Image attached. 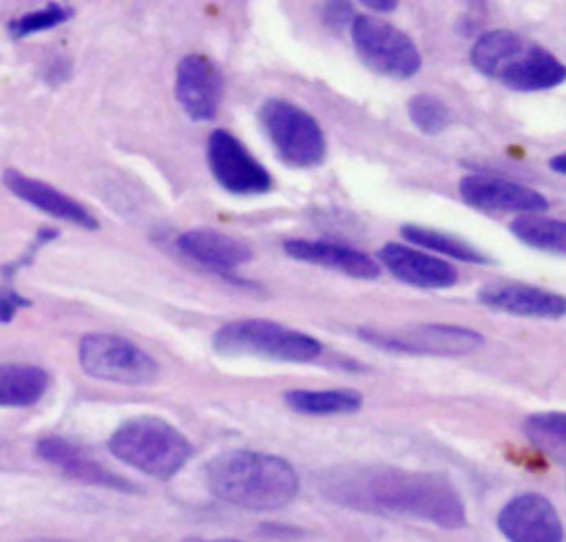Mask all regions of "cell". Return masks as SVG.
I'll list each match as a JSON object with an SVG mask.
<instances>
[{
  "label": "cell",
  "mask_w": 566,
  "mask_h": 542,
  "mask_svg": "<svg viewBox=\"0 0 566 542\" xmlns=\"http://www.w3.org/2000/svg\"><path fill=\"white\" fill-rule=\"evenodd\" d=\"M80 367L97 378L119 385H148L157 378V361L128 338L93 332L80 338Z\"/></svg>",
  "instance_id": "cell-7"
},
{
  "label": "cell",
  "mask_w": 566,
  "mask_h": 542,
  "mask_svg": "<svg viewBox=\"0 0 566 542\" xmlns=\"http://www.w3.org/2000/svg\"><path fill=\"white\" fill-rule=\"evenodd\" d=\"M177 248L192 261L219 272H230L252 259V250L245 241L208 228L181 232Z\"/></svg>",
  "instance_id": "cell-19"
},
{
  "label": "cell",
  "mask_w": 566,
  "mask_h": 542,
  "mask_svg": "<svg viewBox=\"0 0 566 542\" xmlns=\"http://www.w3.org/2000/svg\"><path fill=\"white\" fill-rule=\"evenodd\" d=\"M349 29L354 49L369 71L394 80H407L420 71L418 46L394 24L374 15H356Z\"/></svg>",
  "instance_id": "cell-8"
},
{
  "label": "cell",
  "mask_w": 566,
  "mask_h": 542,
  "mask_svg": "<svg viewBox=\"0 0 566 542\" xmlns=\"http://www.w3.org/2000/svg\"><path fill=\"white\" fill-rule=\"evenodd\" d=\"M497 529L509 542H562L564 527L553 502L539 493H522L504 504Z\"/></svg>",
  "instance_id": "cell-13"
},
{
  "label": "cell",
  "mask_w": 566,
  "mask_h": 542,
  "mask_svg": "<svg viewBox=\"0 0 566 542\" xmlns=\"http://www.w3.org/2000/svg\"><path fill=\"white\" fill-rule=\"evenodd\" d=\"M186 542H241V540H234V538H214V540H201V538H192V540H186Z\"/></svg>",
  "instance_id": "cell-32"
},
{
  "label": "cell",
  "mask_w": 566,
  "mask_h": 542,
  "mask_svg": "<svg viewBox=\"0 0 566 542\" xmlns=\"http://www.w3.org/2000/svg\"><path fill=\"white\" fill-rule=\"evenodd\" d=\"M206 159L217 184L232 195H263L274 186L265 166L226 128L208 135Z\"/></svg>",
  "instance_id": "cell-10"
},
{
  "label": "cell",
  "mask_w": 566,
  "mask_h": 542,
  "mask_svg": "<svg viewBox=\"0 0 566 542\" xmlns=\"http://www.w3.org/2000/svg\"><path fill=\"white\" fill-rule=\"evenodd\" d=\"M363 4L374 11H394L398 7L396 0H363Z\"/></svg>",
  "instance_id": "cell-30"
},
{
  "label": "cell",
  "mask_w": 566,
  "mask_h": 542,
  "mask_svg": "<svg viewBox=\"0 0 566 542\" xmlns=\"http://www.w3.org/2000/svg\"><path fill=\"white\" fill-rule=\"evenodd\" d=\"M378 259L389 274L413 288L444 290L458 281V272L449 261L402 243H385L378 250Z\"/></svg>",
  "instance_id": "cell-16"
},
{
  "label": "cell",
  "mask_w": 566,
  "mask_h": 542,
  "mask_svg": "<svg viewBox=\"0 0 566 542\" xmlns=\"http://www.w3.org/2000/svg\"><path fill=\"white\" fill-rule=\"evenodd\" d=\"M73 18V9L66 7V4H57V2H51L42 9H35V11H27L22 13L20 18L11 20L7 24V31L13 40H22V38H29L33 33H42V31H49V29H55L60 24H64L66 20Z\"/></svg>",
  "instance_id": "cell-25"
},
{
  "label": "cell",
  "mask_w": 566,
  "mask_h": 542,
  "mask_svg": "<svg viewBox=\"0 0 566 542\" xmlns=\"http://www.w3.org/2000/svg\"><path fill=\"white\" fill-rule=\"evenodd\" d=\"M283 250L290 259L305 261L312 265H321L327 270L343 272L354 279H376L380 274L378 263L349 246L332 243V241H312V239H287L283 243Z\"/></svg>",
  "instance_id": "cell-18"
},
{
  "label": "cell",
  "mask_w": 566,
  "mask_h": 542,
  "mask_svg": "<svg viewBox=\"0 0 566 542\" xmlns=\"http://www.w3.org/2000/svg\"><path fill=\"white\" fill-rule=\"evenodd\" d=\"M259 122L285 164L310 168L325 159L327 142L318 122L290 100L268 97L259 108Z\"/></svg>",
  "instance_id": "cell-6"
},
{
  "label": "cell",
  "mask_w": 566,
  "mask_h": 542,
  "mask_svg": "<svg viewBox=\"0 0 566 542\" xmlns=\"http://www.w3.org/2000/svg\"><path fill=\"white\" fill-rule=\"evenodd\" d=\"M548 168L555 170V173H559V175H564V173H566V155H564V153L553 155V157L548 159Z\"/></svg>",
  "instance_id": "cell-31"
},
{
  "label": "cell",
  "mask_w": 566,
  "mask_h": 542,
  "mask_svg": "<svg viewBox=\"0 0 566 542\" xmlns=\"http://www.w3.org/2000/svg\"><path fill=\"white\" fill-rule=\"evenodd\" d=\"M212 350L221 356H254L276 363H310L323 352L314 336L268 319L223 323L212 336Z\"/></svg>",
  "instance_id": "cell-5"
},
{
  "label": "cell",
  "mask_w": 566,
  "mask_h": 542,
  "mask_svg": "<svg viewBox=\"0 0 566 542\" xmlns=\"http://www.w3.org/2000/svg\"><path fill=\"white\" fill-rule=\"evenodd\" d=\"M400 234L409 243H413L422 250H431V252H438V254H444V257H451V259H460L464 263H491V257H486L482 250L467 243L464 239L440 232V230H433V228H427V226L405 223L400 228Z\"/></svg>",
  "instance_id": "cell-22"
},
{
  "label": "cell",
  "mask_w": 566,
  "mask_h": 542,
  "mask_svg": "<svg viewBox=\"0 0 566 542\" xmlns=\"http://www.w3.org/2000/svg\"><path fill=\"white\" fill-rule=\"evenodd\" d=\"M407 113L413 126L424 135H438L451 124L449 106L431 93H418L407 102Z\"/></svg>",
  "instance_id": "cell-26"
},
{
  "label": "cell",
  "mask_w": 566,
  "mask_h": 542,
  "mask_svg": "<svg viewBox=\"0 0 566 542\" xmlns=\"http://www.w3.org/2000/svg\"><path fill=\"white\" fill-rule=\"evenodd\" d=\"M51 376L31 363L0 365V407H31L49 389Z\"/></svg>",
  "instance_id": "cell-20"
},
{
  "label": "cell",
  "mask_w": 566,
  "mask_h": 542,
  "mask_svg": "<svg viewBox=\"0 0 566 542\" xmlns=\"http://www.w3.org/2000/svg\"><path fill=\"white\" fill-rule=\"evenodd\" d=\"M2 181L18 199L27 201L29 206L38 208L40 212H44L53 219L69 221V223H75L86 230H95L99 226L95 215L86 206H82L77 199L69 197L66 192L53 188L51 184H46L42 179L29 177L15 168H7L2 173Z\"/></svg>",
  "instance_id": "cell-15"
},
{
  "label": "cell",
  "mask_w": 566,
  "mask_h": 542,
  "mask_svg": "<svg viewBox=\"0 0 566 542\" xmlns=\"http://www.w3.org/2000/svg\"><path fill=\"white\" fill-rule=\"evenodd\" d=\"M323 18L329 27H345V24H352L354 22V4L349 2H327L325 4V11H323Z\"/></svg>",
  "instance_id": "cell-29"
},
{
  "label": "cell",
  "mask_w": 566,
  "mask_h": 542,
  "mask_svg": "<svg viewBox=\"0 0 566 542\" xmlns=\"http://www.w3.org/2000/svg\"><path fill=\"white\" fill-rule=\"evenodd\" d=\"M111 454L128 467L168 480L192 456V442L159 416H135L124 420L108 438Z\"/></svg>",
  "instance_id": "cell-4"
},
{
  "label": "cell",
  "mask_w": 566,
  "mask_h": 542,
  "mask_svg": "<svg viewBox=\"0 0 566 542\" xmlns=\"http://www.w3.org/2000/svg\"><path fill=\"white\" fill-rule=\"evenodd\" d=\"M325 493L365 513L409 515L449 531L467 524L462 496L442 473L400 467L338 469L327 476Z\"/></svg>",
  "instance_id": "cell-1"
},
{
  "label": "cell",
  "mask_w": 566,
  "mask_h": 542,
  "mask_svg": "<svg viewBox=\"0 0 566 542\" xmlns=\"http://www.w3.org/2000/svg\"><path fill=\"white\" fill-rule=\"evenodd\" d=\"M509 230L517 241H522L528 248L557 257L566 252V223L562 219L522 215L511 221Z\"/></svg>",
  "instance_id": "cell-23"
},
{
  "label": "cell",
  "mask_w": 566,
  "mask_h": 542,
  "mask_svg": "<svg viewBox=\"0 0 566 542\" xmlns=\"http://www.w3.org/2000/svg\"><path fill=\"white\" fill-rule=\"evenodd\" d=\"M358 336L365 338L369 345L418 356H462L484 343V336L480 332L453 323H424L391 332L363 327L358 330Z\"/></svg>",
  "instance_id": "cell-9"
},
{
  "label": "cell",
  "mask_w": 566,
  "mask_h": 542,
  "mask_svg": "<svg viewBox=\"0 0 566 542\" xmlns=\"http://www.w3.org/2000/svg\"><path fill=\"white\" fill-rule=\"evenodd\" d=\"M31 301L22 294H18L13 288L9 285H0V323H11L15 312L20 308H29Z\"/></svg>",
  "instance_id": "cell-28"
},
{
  "label": "cell",
  "mask_w": 566,
  "mask_h": 542,
  "mask_svg": "<svg viewBox=\"0 0 566 542\" xmlns=\"http://www.w3.org/2000/svg\"><path fill=\"white\" fill-rule=\"evenodd\" d=\"M524 436L553 460H566V416L562 411H537L526 416Z\"/></svg>",
  "instance_id": "cell-24"
},
{
  "label": "cell",
  "mask_w": 566,
  "mask_h": 542,
  "mask_svg": "<svg viewBox=\"0 0 566 542\" xmlns=\"http://www.w3.org/2000/svg\"><path fill=\"white\" fill-rule=\"evenodd\" d=\"M175 97L190 119H212L223 97V75L219 66L201 53L184 55L175 71Z\"/></svg>",
  "instance_id": "cell-11"
},
{
  "label": "cell",
  "mask_w": 566,
  "mask_h": 542,
  "mask_svg": "<svg viewBox=\"0 0 566 542\" xmlns=\"http://www.w3.org/2000/svg\"><path fill=\"white\" fill-rule=\"evenodd\" d=\"M458 192L464 204L486 212L537 215L548 208V199L542 192L486 173H473L462 177L458 184Z\"/></svg>",
  "instance_id": "cell-12"
},
{
  "label": "cell",
  "mask_w": 566,
  "mask_h": 542,
  "mask_svg": "<svg viewBox=\"0 0 566 542\" xmlns=\"http://www.w3.org/2000/svg\"><path fill=\"white\" fill-rule=\"evenodd\" d=\"M471 64L513 91H546L564 82V64L542 44L509 31L491 29L471 46Z\"/></svg>",
  "instance_id": "cell-3"
},
{
  "label": "cell",
  "mask_w": 566,
  "mask_h": 542,
  "mask_svg": "<svg viewBox=\"0 0 566 542\" xmlns=\"http://www.w3.org/2000/svg\"><path fill=\"white\" fill-rule=\"evenodd\" d=\"M290 409L305 416H343L363 407L356 389H290L283 394Z\"/></svg>",
  "instance_id": "cell-21"
},
{
  "label": "cell",
  "mask_w": 566,
  "mask_h": 542,
  "mask_svg": "<svg viewBox=\"0 0 566 542\" xmlns=\"http://www.w3.org/2000/svg\"><path fill=\"white\" fill-rule=\"evenodd\" d=\"M206 482L214 498L248 511H276L298 491L294 467L272 454L230 449L206 465Z\"/></svg>",
  "instance_id": "cell-2"
},
{
  "label": "cell",
  "mask_w": 566,
  "mask_h": 542,
  "mask_svg": "<svg viewBox=\"0 0 566 542\" xmlns=\"http://www.w3.org/2000/svg\"><path fill=\"white\" fill-rule=\"evenodd\" d=\"M478 301L491 310L515 314V316H537V319H562L566 314V299L557 292H548L522 283L489 285L478 292Z\"/></svg>",
  "instance_id": "cell-17"
},
{
  "label": "cell",
  "mask_w": 566,
  "mask_h": 542,
  "mask_svg": "<svg viewBox=\"0 0 566 542\" xmlns=\"http://www.w3.org/2000/svg\"><path fill=\"white\" fill-rule=\"evenodd\" d=\"M57 237V230H53V228H40L38 232H35V237H33V241H31V246L22 252V257L20 259H15L13 263H9V265H2L0 268V272H2V277L4 279H11L13 274H15V270L18 268H22V265H29L31 261H33V257H35V252L44 246V243H49V241H53Z\"/></svg>",
  "instance_id": "cell-27"
},
{
  "label": "cell",
  "mask_w": 566,
  "mask_h": 542,
  "mask_svg": "<svg viewBox=\"0 0 566 542\" xmlns=\"http://www.w3.org/2000/svg\"><path fill=\"white\" fill-rule=\"evenodd\" d=\"M35 454L44 462L60 469L64 476L80 480L84 484L115 489V491H137V487L130 480L111 471L108 467L97 462L93 456H88L82 447L73 445L62 436H42L35 442Z\"/></svg>",
  "instance_id": "cell-14"
}]
</instances>
